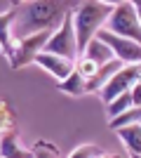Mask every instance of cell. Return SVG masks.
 I'll return each mask as SVG.
<instances>
[{
  "label": "cell",
  "mask_w": 141,
  "mask_h": 158,
  "mask_svg": "<svg viewBox=\"0 0 141 158\" xmlns=\"http://www.w3.org/2000/svg\"><path fill=\"white\" fill-rule=\"evenodd\" d=\"M52 38V31H42V33H33L28 38H21L14 47V57L10 59V66L12 69H21V66L35 61V57L45 50L47 40Z\"/></svg>",
  "instance_id": "cell-7"
},
{
  "label": "cell",
  "mask_w": 141,
  "mask_h": 158,
  "mask_svg": "<svg viewBox=\"0 0 141 158\" xmlns=\"http://www.w3.org/2000/svg\"><path fill=\"white\" fill-rule=\"evenodd\" d=\"M115 2H99V0H87L80 2L78 10L73 12V28L75 38H78V52H85V47L96 38V33L101 31L104 21H108L111 12H113Z\"/></svg>",
  "instance_id": "cell-2"
},
{
  "label": "cell",
  "mask_w": 141,
  "mask_h": 158,
  "mask_svg": "<svg viewBox=\"0 0 141 158\" xmlns=\"http://www.w3.org/2000/svg\"><path fill=\"white\" fill-rule=\"evenodd\" d=\"M71 12V2H42V0H33V2H19V14H17V24H14V38H28L33 33L42 31H57L61 26V21L66 19V14Z\"/></svg>",
  "instance_id": "cell-1"
},
{
  "label": "cell",
  "mask_w": 141,
  "mask_h": 158,
  "mask_svg": "<svg viewBox=\"0 0 141 158\" xmlns=\"http://www.w3.org/2000/svg\"><path fill=\"white\" fill-rule=\"evenodd\" d=\"M57 149L52 144H45V142H38L33 146V158H57Z\"/></svg>",
  "instance_id": "cell-19"
},
{
  "label": "cell",
  "mask_w": 141,
  "mask_h": 158,
  "mask_svg": "<svg viewBox=\"0 0 141 158\" xmlns=\"http://www.w3.org/2000/svg\"><path fill=\"white\" fill-rule=\"evenodd\" d=\"M75 71H80L85 78H94V73L99 71V64H94V61H89L87 57H80V59L75 61Z\"/></svg>",
  "instance_id": "cell-18"
},
{
  "label": "cell",
  "mask_w": 141,
  "mask_h": 158,
  "mask_svg": "<svg viewBox=\"0 0 141 158\" xmlns=\"http://www.w3.org/2000/svg\"><path fill=\"white\" fill-rule=\"evenodd\" d=\"M141 123V109H136V106H132L129 111L120 113L118 118H113L108 125H111V130H125V127H132V125H139Z\"/></svg>",
  "instance_id": "cell-14"
},
{
  "label": "cell",
  "mask_w": 141,
  "mask_h": 158,
  "mask_svg": "<svg viewBox=\"0 0 141 158\" xmlns=\"http://www.w3.org/2000/svg\"><path fill=\"white\" fill-rule=\"evenodd\" d=\"M134 7H136V14H139V21H141V2H134Z\"/></svg>",
  "instance_id": "cell-21"
},
{
  "label": "cell",
  "mask_w": 141,
  "mask_h": 158,
  "mask_svg": "<svg viewBox=\"0 0 141 158\" xmlns=\"http://www.w3.org/2000/svg\"><path fill=\"white\" fill-rule=\"evenodd\" d=\"M136 83H141V64L122 66L120 71L104 85V90H101V99H104L106 104H111V102H113L115 97H120L122 92H129Z\"/></svg>",
  "instance_id": "cell-5"
},
{
  "label": "cell",
  "mask_w": 141,
  "mask_h": 158,
  "mask_svg": "<svg viewBox=\"0 0 141 158\" xmlns=\"http://www.w3.org/2000/svg\"><path fill=\"white\" fill-rule=\"evenodd\" d=\"M108 106V118L113 120V118H118V116H120V113H125V111H129V109H132V90H129V92H122L120 97H115L113 102H111V104H106Z\"/></svg>",
  "instance_id": "cell-15"
},
{
  "label": "cell",
  "mask_w": 141,
  "mask_h": 158,
  "mask_svg": "<svg viewBox=\"0 0 141 158\" xmlns=\"http://www.w3.org/2000/svg\"><path fill=\"white\" fill-rule=\"evenodd\" d=\"M17 14H19V2H14L7 12L0 14V50L7 59L14 57V24H17Z\"/></svg>",
  "instance_id": "cell-8"
},
{
  "label": "cell",
  "mask_w": 141,
  "mask_h": 158,
  "mask_svg": "<svg viewBox=\"0 0 141 158\" xmlns=\"http://www.w3.org/2000/svg\"><path fill=\"white\" fill-rule=\"evenodd\" d=\"M80 57H87L89 61H94V64H99V66H104V64H108V61L115 59L113 52H111V47H108L106 43H101L99 38H94L92 43L85 47V52H82Z\"/></svg>",
  "instance_id": "cell-11"
},
{
  "label": "cell",
  "mask_w": 141,
  "mask_h": 158,
  "mask_svg": "<svg viewBox=\"0 0 141 158\" xmlns=\"http://www.w3.org/2000/svg\"><path fill=\"white\" fill-rule=\"evenodd\" d=\"M35 64L40 66V69H45L47 73H52L59 83H64V80L75 71V61L64 59V57H57V54H49V52H40L38 57H35Z\"/></svg>",
  "instance_id": "cell-9"
},
{
  "label": "cell",
  "mask_w": 141,
  "mask_h": 158,
  "mask_svg": "<svg viewBox=\"0 0 141 158\" xmlns=\"http://www.w3.org/2000/svg\"><path fill=\"white\" fill-rule=\"evenodd\" d=\"M14 125V113L12 109H10V104H5L2 99H0V132L5 135V132H10Z\"/></svg>",
  "instance_id": "cell-16"
},
{
  "label": "cell",
  "mask_w": 141,
  "mask_h": 158,
  "mask_svg": "<svg viewBox=\"0 0 141 158\" xmlns=\"http://www.w3.org/2000/svg\"><path fill=\"white\" fill-rule=\"evenodd\" d=\"M132 158H141V156H132Z\"/></svg>",
  "instance_id": "cell-23"
},
{
  "label": "cell",
  "mask_w": 141,
  "mask_h": 158,
  "mask_svg": "<svg viewBox=\"0 0 141 158\" xmlns=\"http://www.w3.org/2000/svg\"><path fill=\"white\" fill-rule=\"evenodd\" d=\"M0 158H33V151H28L19 144L17 132L10 130L0 135Z\"/></svg>",
  "instance_id": "cell-10"
},
{
  "label": "cell",
  "mask_w": 141,
  "mask_h": 158,
  "mask_svg": "<svg viewBox=\"0 0 141 158\" xmlns=\"http://www.w3.org/2000/svg\"><path fill=\"white\" fill-rule=\"evenodd\" d=\"M139 125H141V123H139Z\"/></svg>",
  "instance_id": "cell-24"
},
{
  "label": "cell",
  "mask_w": 141,
  "mask_h": 158,
  "mask_svg": "<svg viewBox=\"0 0 141 158\" xmlns=\"http://www.w3.org/2000/svg\"><path fill=\"white\" fill-rule=\"evenodd\" d=\"M42 52L57 54V57H64V59H71V61L80 59L78 38H75V28H73V12L66 14V19L61 21V26L52 33V38L47 40V45H45Z\"/></svg>",
  "instance_id": "cell-4"
},
{
  "label": "cell",
  "mask_w": 141,
  "mask_h": 158,
  "mask_svg": "<svg viewBox=\"0 0 141 158\" xmlns=\"http://www.w3.org/2000/svg\"><path fill=\"white\" fill-rule=\"evenodd\" d=\"M132 104H134L136 109H141V83H136V85L132 87Z\"/></svg>",
  "instance_id": "cell-20"
},
{
  "label": "cell",
  "mask_w": 141,
  "mask_h": 158,
  "mask_svg": "<svg viewBox=\"0 0 141 158\" xmlns=\"http://www.w3.org/2000/svg\"><path fill=\"white\" fill-rule=\"evenodd\" d=\"M96 38L111 47L113 57L120 61V64H125V66L141 64V45H139V43L127 40V38H120V35H113V33H108L106 28H101V31L96 33Z\"/></svg>",
  "instance_id": "cell-6"
},
{
  "label": "cell",
  "mask_w": 141,
  "mask_h": 158,
  "mask_svg": "<svg viewBox=\"0 0 141 158\" xmlns=\"http://www.w3.org/2000/svg\"><path fill=\"white\" fill-rule=\"evenodd\" d=\"M120 139L129 149V156H141V125H132L125 130H118Z\"/></svg>",
  "instance_id": "cell-13"
},
{
  "label": "cell",
  "mask_w": 141,
  "mask_h": 158,
  "mask_svg": "<svg viewBox=\"0 0 141 158\" xmlns=\"http://www.w3.org/2000/svg\"><path fill=\"white\" fill-rule=\"evenodd\" d=\"M59 87H61V92L73 94V97H80V94L87 92V78H85L80 71H73L64 83H59Z\"/></svg>",
  "instance_id": "cell-12"
},
{
  "label": "cell",
  "mask_w": 141,
  "mask_h": 158,
  "mask_svg": "<svg viewBox=\"0 0 141 158\" xmlns=\"http://www.w3.org/2000/svg\"><path fill=\"white\" fill-rule=\"evenodd\" d=\"M101 158H118V156H101Z\"/></svg>",
  "instance_id": "cell-22"
},
{
  "label": "cell",
  "mask_w": 141,
  "mask_h": 158,
  "mask_svg": "<svg viewBox=\"0 0 141 158\" xmlns=\"http://www.w3.org/2000/svg\"><path fill=\"white\" fill-rule=\"evenodd\" d=\"M106 31L113 33V35H120V38L134 40L141 45V21L139 14H136L134 2H115L113 12L106 21Z\"/></svg>",
  "instance_id": "cell-3"
},
{
  "label": "cell",
  "mask_w": 141,
  "mask_h": 158,
  "mask_svg": "<svg viewBox=\"0 0 141 158\" xmlns=\"http://www.w3.org/2000/svg\"><path fill=\"white\" fill-rule=\"evenodd\" d=\"M68 158H101V151L94 144H80V146H75V151Z\"/></svg>",
  "instance_id": "cell-17"
}]
</instances>
